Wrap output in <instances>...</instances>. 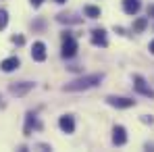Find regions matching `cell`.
<instances>
[{
	"label": "cell",
	"mask_w": 154,
	"mask_h": 152,
	"mask_svg": "<svg viewBox=\"0 0 154 152\" xmlns=\"http://www.w3.org/2000/svg\"><path fill=\"white\" fill-rule=\"evenodd\" d=\"M6 23H8V13L4 8H0V29H4Z\"/></svg>",
	"instance_id": "9a60e30c"
},
{
	"label": "cell",
	"mask_w": 154,
	"mask_h": 152,
	"mask_svg": "<svg viewBox=\"0 0 154 152\" xmlns=\"http://www.w3.org/2000/svg\"><path fill=\"white\" fill-rule=\"evenodd\" d=\"M58 127H60L65 133H73V131H75V121H73V117H71V115L60 117V119H58Z\"/></svg>",
	"instance_id": "9c48e42d"
},
{
	"label": "cell",
	"mask_w": 154,
	"mask_h": 152,
	"mask_svg": "<svg viewBox=\"0 0 154 152\" xmlns=\"http://www.w3.org/2000/svg\"><path fill=\"white\" fill-rule=\"evenodd\" d=\"M31 58L38 60V63L46 60V46H44L42 42H35V44H33V48H31Z\"/></svg>",
	"instance_id": "ba28073f"
},
{
	"label": "cell",
	"mask_w": 154,
	"mask_h": 152,
	"mask_svg": "<svg viewBox=\"0 0 154 152\" xmlns=\"http://www.w3.org/2000/svg\"><path fill=\"white\" fill-rule=\"evenodd\" d=\"M0 102H2V96H0Z\"/></svg>",
	"instance_id": "44dd1931"
},
{
	"label": "cell",
	"mask_w": 154,
	"mask_h": 152,
	"mask_svg": "<svg viewBox=\"0 0 154 152\" xmlns=\"http://www.w3.org/2000/svg\"><path fill=\"white\" fill-rule=\"evenodd\" d=\"M140 0H123V11L127 13V15H135L137 11H140Z\"/></svg>",
	"instance_id": "8fae6325"
},
{
	"label": "cell",
	"mask_w": 154,
	"mask_h": 152,
	"mask_svg": "<svg viewBox=\"0 0 154 152\" xmlns=\"http://www.w3.org/2000/svg\"><path fill=\"white\" fill-rule=\"evenodd\" d=\"M83 13H85V17H90V19H98V17H100V8H98V6H90V4H88V6L83 8Z\"/></svg>",
	"instance_id": "4fadbf2b"
},
{
	"label": "cell",
	"mask_w": 154,
	"mask_h": 152,
	"mask_svg": "<svg viewBox=\"0 0 154 152\" xmlns=\"http://www.w3.org/2000/svg\"><path fill=\"white\" fill-rule=\"evenodd\" d=\"M133 88H135V92H140L142 96H146V98H154V90L146 83V79L142 75H133Z\"/></svg>",
	"instance_id": "3957f363"
},
{
	"label": "cell",
	"mask_w": 154,
	"mask_h": 152,
	"mask_svg": "<svg viewBox=\"0 0 154 152\" xmlns=\"http://www.w3.org/2000/svg\"><path fill=\"white\" fill-rule=\"evenodd\" d=\"M150 52H152V54H154V40H152V42H150Z\"/></svg>",
	"instance_id": "d6986e66"
},
{
	"label": "cell",
	"mask_w": 154,
	"mask_h": 152,
	"mask_svg": "<svg viewBox=\"0 0 154 152\" xmlns=\"http://www.w3.org/2000/svg\"><path fill=\"white\" fill-rule=\"evenodd\" d=\"M19 67V58L17 56H11V58H4L2 63H0V69L4 71V73H11V71H15Z\"/></svg>",
	"instance_id": "30bf717a"
},
{
	"label": "cell",
	"mask_w": 154,
	"mask_h": 152,
	"mask_svg": "<svg viewBox=\"0 0 154 152\" xmlns=\"http://www.w3.org/2000/svg\"><path fill=\"white\" fill-rule=\"evenodd\" d=\"M102 73H96V75H85V77H79V79H73L65 85V92H81V90H90L94 85H98L102 81Z\"/></svg>",
	"instance_id": "6da1fadb"
},
{
	"label": "cell",
	"mask_w": 154,
	"mask_h": 152,
	"mask_svg": "<svg viewBox=\"0 0 154 152\" xmlns=\"http://www.w3.org/2000/svg\"><path fill=\"white\" fill-rule=\"evenodd\" d=\"M125 142H127V131H125V127L115 125V129H112V144H115V146H123Z\"/></svg>",
	"instance_id": "8992f818"
},
{
	"label": "cell",
	"mask_w": 154,
	"mask_h": 152,
	"mask_svg": "<svg viewBox=\"0 0 154 152\" xmlns=\"http://www.w3.org/2000/svg\"><path fill=\"white\" fill-rule=\"evenodd\" d=\"M33 90V83H29V81H23V83H13L11 88H8V92L13 94V96H25Z\"/></svg>",
	"instance_id": "5b68a950"
},
{
	"label": "cell",
	"mask_w": 154,
	"mask_h": 152,
	"mask_svg": "<svg viewBox=\"0 0 154 152\" xmlns=\"http://www.w3.org/2000/svg\"><path fill=\"white\" fill-rule=\"evenodd\" d=\"M42 2H44V0H31V4H33V6H40Z\"/></svg>",
	"instance_id": "ac0fdd59"
},
{
	"label": "cell",
	"mask_w": 154,
	"mask_h": 152,
	"mask_svg": "<svg viewBox=\"0 0 154 152\" xmlns=\"http://www.w3.org/2000/svg\"><path fill=\"white\" fill-rule=\"evenodd\" d=\"M92 44L94 46H102V48L108 46V40H106V31L104 29H94L92 31Z\"/></svg>",
	"instance_id": "52a82bcc"
},
{
	"label": "cell",
	"mask_w": 154,
	"mask_h": 152,
	"mask_svg": "<svg viewBox=\"0 0 154 152\" xmlns=\"http://www.w3.org/2000/svg\"><path fill=\"white\" fill-rule=\"evenodd\" d=\"M25 135H29L31 133V127H38L40 129V123H38V117L33 115V113H27V119H25Z\"/></svg>",
	"instance_id": "7c38bea8"
},
{
	"label": "cell",
	"mask_w": 154,
	"mask_h": 152,
	"mask_svg": "<svg viewBox=\"0 0 154 152\" xmlns=\"http://www.w3.org/2000/svg\"><path fill=\"white\" fill-rule=\"evenodd\" d=\"M148 17H154V4H152V6H148Z\"/></svg>",
	"instance_id": "e0dca14e"
},
{
	"label": "cell",
	"mask_w": 154,
	"mask_h": 152,
	"mask_svg": "<svg viewBox=\"0 0 154 152\" xmlns=\"http://www.w3.org/2000/svg\"><path fill=\"white\" fill-rule=\"evenodd\" d=\"M13 42H15V44H19V46H21V44H23V42H25V38H23V36H13Z\"/></svg>",
	"instance_id": "2e32d148"
},
{
	"label": "cell",
	"mask_w": 154,
	"mask_h": 152,
	"mask_svg": "<svg viewBox=\"0 0 154 152\" xmlns=\"http://www.w3.org/2000/svg\"><path fill=\"white\" fill-rule=\"evenodd\" d=\"M54 2H58V4H63V2H67V0H54Z\"/></svg>",
	"instance_id": "ffe728a7"
},
{
	"label": "cell",
	"mask_w": 154,
	"mask_h": 152,
	"mask_svg": "<svg viewBox=\"0 0 154 152\" xmlns=\"http://www.w3.org/2000/svg\"><path fill=\"white\" fill-rule=\"evenodd\" d=\"M65 58H73L77 54V42L75 38L67 31V33H63V52H60Z\"/></svg>",
	"instance_id": "7a4b0ae2"
},
{
	"label": "cell",
	"mask_w": 154,
	"mask_h": 152,
	"mask_svg": "<svg viewBox=\"0 0 154 152\" xmlns=\"http://www.w3.org/2000/svg\"><path fill=\"white\" fill-rule=\"evenodd\" d=\"M146 25H148V19H146V17H140V19L133 23V33H140V31H144V29H146Z\"/></svg>",
	"instance_id": "5bb4252c"
},
{
	"label": "cell",
	"mask_w": 154,
	"mask_h": 152,
	"mask_svg": "<svg viewBox=\"0 0 154 152\" xmlns=\"http://www.w3.org/2000/svg\"><path fill=\"white\" fill-rule=\"evenodd\" d=\"M106 102L110 104V106H117V108H131L135 100H131V98H123V96H108Z\"/></svg>",
	"instance_id": "277c9868"
}]
</instances>
